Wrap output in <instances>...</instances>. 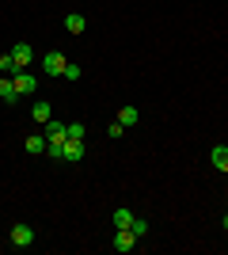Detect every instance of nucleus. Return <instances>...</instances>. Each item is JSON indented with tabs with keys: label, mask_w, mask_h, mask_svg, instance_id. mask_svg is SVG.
Returning <instances> with one entry per match:
<instances>
[{
	"label": "nucleus",
	"mask_w": 228,
	"mask_h": 255,
	"mask_svg": "<svg viewBox=\"0 0 228 255\" xmlns=\"http://www.w3.org/2000/svg\"><path fill=\"white\" fill-rule=\"evenodd\" d=\"M11 84H15L19 96H31V92H38V76L27 73V69H19V73H11Z\"/></svg>",
	"instance_id": "nucleus-1"
},
{
	"label": "nucleus",
	"mask_w": 228,
	"mask_h": 255,
	"mask_svg": "<svg viewBox=\"0 0 228 255\" xmlns=\"http://www.w3.org/2000/svg\"><path fill=\"white\" fill-rule=\"evenodd\" d=\"M65 53H57V50H50V53H46V57H42V73L46 76H65Z\"/></svg>",
	"instance_id": "nucleus-2"
},
{
	"label": "nucleus",
	"mask_w": 228,
	"mask_h": 255,
	"mask_svg": "<svg viewBox=\"0 0 228 255\" xmlns=\"http://www.w3.org/2000/svg\"><path fill=\"white\" fill-rule=\"evenodd\" d=\"M34 244V229L31 225H11V248H31Z\"/></svg>",
	"instance_id": "nucleus-3"
},
{
	"label": "nucleus",
	"mask_w": 228,
	"mask_h": 255,
	"mask_svg": "<svg viewBox=\"0 0 228 255\" xmlns=\"http://www.w3.org/2000/svg\"><path fill=\"white\" fill-rule=\"evenodd\" d=\"M8 53H11V61H15V73H19V69H27V65L34 61V50H31L27 42H15Z\"/></svg>",
	"instance_id": "nucleus-4"
},
{
	"label": "nucleus",
	"mask_w": 228,
	"mask_h": 255,
	"mask_svg": "<svg viewBox=\"0 0 228 255\" xmlns=\"http://www.w3.org/2000/svg\"><path fill=\"white\" fill-rule=\"evenodd\" d=\"M133 248H137V236L130 233V229H114V252H133Z\"/></svg>",
	"instance_id": "nucleus-5"
},
{
	"label": "nucleus",
	"mask_w": 228,
	"mask_h": 255,
	"mask_svg": "<svg viewBox=\"0 0 228 255\" xmlns=\"http://www.w3.org/2000/svg\"><path fill=\"white\" fill-rule=\"evenodd\" d=\"M31 118H34V122H42V126H46V122L54 118V107L46 103V99H34V103H31Z\"/></svg>",
	"instance_id": "nucleus-6"
},
{
	"label": "nucleus",
	"mask_w": 228,
	"mask_h": 255,
	"mask_svg": "<svg viewBox=\"0 0 228 255\" xmlns=\"http://www.w3.org/2000/svg\"><path fill=\"white\" fill-rule=\"evenodd\" d=\"M61 160H84V141H76V137H65V152H61Z\"/></svg>",
	"instance_id": "nucleus-7"
},
{
	"label": "nucleus",
	"mask_w": 228,
	"mask_h": 255,
	"mask_svg": "<svg viewBox=\"0 0 228 255\" xmlns=\"http://www.w3.org/2000/svg\"><path fill=\"white\" fill-rule=\"evenodd\" d=\"M84 27H87V19L80 15V11H69L65 15V31L69 34H84Z\"/></svg>",
	"instance_id": "nucleus-8"
},
{
	"label": "nucleus",
	"mask_w": 228,
	"mask_h": 255,
	"mask_svg": "<svg viewBox=\"0 0 228 255\" xmlns=\"http://www.w3.org/2000/svg\"><path fill=\"white\" fill-rule=\"evenodd\" d=\"M209 160H213V168H217V171H228V145H213Z\"/></svg>",
	"instance_id": "nucleus-9"
},
{
	"label": "nucleus",
	"mask_w": 228,
	"mask_h": 255,
	"mask_svg": "<svg viewBox=\"0 0 228 255\" xmlns=\"http://www.w3.org/2000/svg\"><path fill=\"white\" fill-rule=\"evenodd\" d=\"M23 149L34 152V156H42V152H46V133H31V137L23 141Z\"/></svg>",
	"instance_id": "nucleus-10"
},
{
	"label": "nucleus",
	"mask_w": 228,
	"mask_h": 255,
	"mask_svg": "<svg viewBox=\"0 0 228 255\" xmlns=\"http://www.w3.org/2000/svg\"><path fill=\"white\" fill-rule=\"evenodd\" d=\"M0 99H4V103H15V99H19V92H15V84H11V76H0Z\"/></svg>",
	"instance_id": "nucleus-11"
},
{
	"label": "nucleus",
	"mask_w": 228,
	"mask_h": 255,
	"mask_svg": "<svg viewBox=\"0 0 228 255\" xmlns=\"http://www.w3.org/2000/svg\"><path fill=\"white\" fill-rule=\"evenodd\" d=\"M133 217H137V213H133V210H126V206H118V210H114V229H130V225H133Z\"/></svg>",
	"instance_id": "nucleus-12"
},
{
	"label": "nucleus",
	"mask_w": 228,
	"mask_h": 255,
	"mask_svg": "<svg viewBox=\"0 0 228 255\" xmlns=\"http://www.w3.org/2000/svg\"><path fill=\"white\" fill-rule=\"evenodd\" d=\"M137 118H141L137 107H122V111H118V122H122V126H137Z\"/></svg>",
	"instance_id": "nucleus-13"
},
{
	"label": "nucleus",
	"mask_w": 228,
	"mask_h": 255,
	"mask_svg": "<svg viewBox=\"0 0 228 255\" xmlns=\"http://www.w3.org/2000/svg\"><path fill=\"white\" fill-rule=\"evenodd\" d=\"M130 233L137 236V240H145V236H149V221H145V217H133V225H130Z\"/></svg>",
	"instance_id": "nucleus-14"
},
{
	"label": "nucleus",
	"mask_w": 228,
	"mask_h": 255,
	"mask_svg": "<svg viewBox=\"0 0 228 255\" xmlns=\"http://www.w3.org/2000/svg\"><path fill=\"white\" fill-rule=\"evenodd\" d=\"M65 133L76 141H84V122H65Z\"/></svg>",
	"instance_id": "nucleus-15"
},
{
	"label": "nucleus",
	"mask_w": 228,
	"mask_h": 255,
	"mask_svg": "<svg viewBox=\"0 0 228 255\" xmlns=\"http://www.w3.org/2000/svg\"><path fill=\"white\" fill-rule=\"evenodd\" d=\"M0 73H4V76L15 73V61H11V53H0Z\"/></svg>",
	"instance_id": "nucleus-16"
},
{
	"label": "nucleus",
	"mask_w": 228,
	"mask_h": 255,
	"mask_svg": "<svg viewBox=\"0 0 228 255\" xmlns=\"http://www.w3.org/2000/svg\"><path fill=\"white\" fill-rule=\"evenodd\" d=\"M122 133H126V126H122L118 118H114V122H110V126H107V137H110V141H118Z\"/></svg>",
	"instance_id": "nucleus-17"
},
{
	"label": "nucleus",
	"mask_w": 228,
	"mask_h": 255,
	"mask_svg": "<svg viewBox=\"0 0 228 255\" xmlns=\"http://www.w3.org/2000/svg\"><path fill=\"white\" fill-rule=\"evenodd\" d=\"M65 80H80V65H76V61L65 65Z\"/></svg>",
	"instance_id": "nucleus-18"
},
{
	"label": "nucleus",
	"mask_w": 228,
	"mask_h": 255,
	"mask_svg": "<svg viewBox=\"0 0 228 255\" xmlns=\"http://www.w3.org/2000/svg\"><path fill=\"white\" fill-rule=\"evenodd\" d=\"M221 225H225V229H228V213H225V221H221Z\"/></svg>",
	"instance_id": "nucleus-19"
}]
</instances>
